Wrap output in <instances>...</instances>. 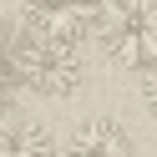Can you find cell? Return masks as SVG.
<instances>
[{"mask_svg":"<svg viewBox=\"0 0 157 157\" xmlns=\"http://www.w3.org/2000/svg\"><path fill=\"white\" fill-rule=\"evenodd\" d=\"M96 46L127 71L157 66V0H112L96 21Z\"/></svg>","mask_w":157,"mask_h":157,"instance_id":"1","label":"cell"},{"mask_svg":"<svg viewBox=\"0 0 157 157\" xmlns=\"http://www.w3.org/2000/svg\"><path fill=\"white\" fill-rule=\"evenodd\" d=\"M5 71H15V81L31 86V91H41V96H71L81 86V56L66 41H46V36L21 31L10 41Z\"/></svg>","mask_w":157,"mask_h":157,"instance_id":"2","label":"cell"},{"mask_svg":"<svg viewBox=\"0 0 157 157\" xmlns=\"http://www.w3.org/2000/svg\"><path fill=\"white\" fill-rule=\"evenodd\" d=\"M106 0H25L21 15H25V31L31 36H46V41H86L96 36V21H101Z\"/></svg>","mask_w":157,"mask_h":157,"instance_id":"3","label":"cell"},{"mask_svg":"<svg viewBox=\"0 0 157 157\" xmlns=\"http://www.w3.org/2000/svg\"><path fill=\"white\" fill-rule=\"evenodd\" d=\"M61 157H137V142L112 117H86V122L66 137Z\"/></svg>","mask_w":157,"mask_h":157,"instance_id":"4","label":"cell"},{"mask_svg":"<svg viewBox=\"0 0 157 157\" xmlns=\"http://www.w3.org/2000/svg\"><path fill=\"white\" fill-rule=\"evenodd\" d=\"M0 157H56L51 132L31 117H0Z\"/></svg>","mask_w":157,"mask_h":157,"instance_id":"5","label":"cell"},{"mask_svg":"<svg viewBox=\"0 0 157 157\" xmlns=\"http://www.w3.org/2000/svg\"><path fill=\"white\" fill-rule=\"evenodd\" d=\"M142 106H147V117L157 122V66L142 71Z\"/></svg>","mask_w":157,"mask_h":157,"instance_id":"6","label":"cell"},{"mask_svg":"<svg viewBox=\"0 0 157 157\" xmlns=\"http://www.w3.org/2000/svg\"><path fill=\"white\" fill-rule=\"evenodd\" d=\"M5 101H10V71L0 66V117H5Z\"/></svg>","mask_w":157,"mask_h":157,"instance_id":"7","label":"cell"}]
</instances>
